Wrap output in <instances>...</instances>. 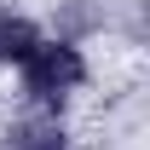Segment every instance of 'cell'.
I'll use <instances>...</instances> for the list:
<instances>
[{
    "instance_id": "1",
    "label": "cell",
    "mask_w": 150,
    "mask_h": 150,
    "mask_svg": "<svg viewBox=\"0 0 150 150\" xmlns=\"http://www.w3.org/2000/svg\"><path fill=\"white\" fill-rule=\"evenodd\" d=\"M81 75H87V64H81V52L69 40H52V46L35 40V52L23 58V93L35 104H58L64 93L81 87Z\"/></svg>"
},
{
    "instance_id": "3",
    "label": "cell",
    "mask_w": 150,
    "mask_h": 150,
    "mask_svg": "<svg viewBox=\"0 0 150 150\" xmlns=\"http://www.w3.org/2000/svg\"><path fill=\"white\" fill-rule=\"evenodd\" d=\"M35 23L29 18H12V12H0V64H23V58L35 52Z\"/></svg>"
},
{
    "instance_id": "2",
    "label": "cell",
    "mask_w": 150,
    "mask_h": 150,
    "mask_svg": "<svg viewBox=\"0 0 150 150\" xmlns=\"http://www.w3.org/2000/svg\"><path fill=\"white\" fill-rule=\"evenodd\" d=\"M0 150H64V127H58V115L35 110V115H23V121L6 127Z\"/></svg>"
}]
</instances>
